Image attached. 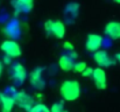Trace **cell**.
<instances>
[{"mask_svg":"<svg viewBox=\"0 0 120 112\" xmlns=\"http://www.w3.org/2000/svg\"><path fill=\"white\" fill-rule=\"evenodd\" d=\"M15 95L12 96L9 93H0V105L1 112H12L15 106Z\"/></svg>","mask_w":120,"mask_h":112,"instance_id":"12","label":"cell"},{"mask_svg":"<svg viewBox=\"0 0 120 112\" xmlns=\"http://www.w3.org/2000/svg\"><path fill=\"white\" fill-rule=\"evenodd\" d=\"M14 98H15V104L19 108H21L22 110H25V111H27V112L29 111L34 106V104H35V99L29 93H27L25 91L16 92Z\"/></svg>","mask_w":120,"mask_h":112,"instance_id":"5","label":"cell"},{"mask_svg":"<svg viewBox=\"0 0 120 112\" xmlns=\"http://www.w3.org/2000/svg\"><path fill=\"white\" fill-rule=\"evenodd\" d=\"M50 111L51 112H63L64 111V104L63 102H56L51 105L50 108Z\"/></svg>","mask_w":120,"mask_h":112,"instance_id":"16","label":"cell"},{"mask_svg":"<svg viewBox=\"0 0 120 112\" xmlns=\"http://www.w3.org/2000/svg\"><path fill=\"white\" fill-rule=\"evenodd\" d=\"M91 78L97 89L105 90L107 88V77H106V73L103 68H99V67L94 68L92 71V75H91Z\"/></svg>","mask_w":120,"mask_h":112,"instance_id":"7","label":"cell"},{"mask_svg":"<svg viewBox=\"0 0 120 112\" xmlns=\"http://www.w3.org/2000/svg\"><path fill=\"white\" fill-rule=\"evenodd\" d=\"M12 60H13V58H11L9 56H6V55H5L2 64H11V63H12Z\"/></svg>","mask_w":120,"mask_h":112,"instance_id":"19","label":"cell"},{"mask_svg":"<svg viewBox=\"0 0 120 112\" xmlns=\"http://www.w3.org/2000/svg\"><path fill=\"white\" fill-rule=\"evenodd\" d=\"M105 35L111 40H120V21H110L104 28Z\"/></svg>","mask_w":120,"mask_h":112,"instance_id":"11","label":"cell"},{"mask_svg":"<svg viewBox=\"0 0 120 112\" xmlns=\"http://www.w3.org/2000/svg\"><path fill=\"white\" fill-rule=\"evenodd\" d=\"M92 71H93V69H92V68H90V67H86V69H85V70L82 73V76H83V77H91Z\"/></svg>","mask_w":120,"mask_h":112,"instance_id":"17","label":"cell"},{"mask_svg":"<svg viewBox=\"0 0 120 112\" xmlns=\"http://www.w3.org/2000/svg\"><path fill=\"white\" fill-rule=\"evenodd\" d=\"M80 84L76 79H65L62 82L60 88V93L62 98L67 102H75L80 96Z\"/></svg>","mask_w":120,"mask_h":112,"instance_id":"1","label":"cell"},{"mask_svg":"<svg viewBox=\"0 0 120 112\" xmlns=\"http://www.w3.org/2000/svg\"><path fill=\"white\" fill-rule=\"evenodd\" d=\"M12 5L16 12L28 13L33 8V0H12Z\"/></svg>","mask_w":120,"mask_h":112,"instance_id":"13","label":"cell"},{"mask_svg":"<svg viewBox=\"0 0 120 112\" xmlns=\"http://www.w3.org/2000/svg\"><path fill=\"white\" fill-rule=\"evenodd\" d=\"M86 67H87V66H86L85 62H80V61L79 62H75L72 70H74L75 73H77V74H82V73L86 69Z\"/></svg>","mask_w":120,"mask_h":112,"instance_id":"15","label":"cell"},{"mask_svg":"<svg viewBox=\"0 0 120 112\" xmlns=\"http://www.w3.org/2000/svg\"><path fill=\"white\" fill-rule=\"evenodd\" d=\"M114 2H117V4H120V0H113Z\"/></svg>","mask_w":120,"mask_h":112,"instance_id":"22","label":"cell"},{"mask_svg":"<svg viewBox=\"0 0 120 112\" xmlns=\"http://www.w3.org/2000/svg\"><path fill=\"white\" fill-rule=\"evenodd\" d=\"M77 57V54L75 51H68L67 54H63L58 58V66L61 70L63 71H71L74 69L75 60Z\"/></svg>","mask_w":120,"mask_h":112,"instance_id":"9","label":"cell"},{"mask_svg":"<svg viewBox=\"0 0 120 112\" xmlns=\"http://www.w3.org/2000/svg\"><path fill=\"white\" fill-rule=\"evenodd\" d=\"M11 77L16 85L22 84L28 77L26 68L21 63H13L11 67Z\"/></svg>","mask_w":120,"mask_h":112,"instance_id":"6","label":"cell"},{"mask_svg":"<svg viewBox=\"0 0 120 112\" xmlns=\"http://www.w3.org/2000/svg\"><path fill=\"white\" fill-rule=\"evenodd\" d=\"M28 112H51V111H50V108L47 106L45 104L38 103V104H34V106Z\"/></svg>","mask_w":120,"mask_h":112,"instance_id":"14","label":"cell"},{"mask_svg":"<svg viewBox=\"0 0 120 112\" xmlns=\"http://www.w3.org/2000/svg\"><path fill=\"white\" fill-rule=\"evenodd\" d=\"M63 112H69V111H67V110H64V111H63Z\"/></svg>","mask_w":120,"mask_h":112,"instance_id":"23","label":"cell"},{"mask_svg":"<svg viewBox=\"0 0 120 112\" xmlns=\"http://www.w3.org/2000/svg\"><path fill=\"white\" fill-rule=\"evenodd\" d=\"M101 46H103V37L99 34L92 33L87 35L85 41V48L89 53H96L101 48Z\"/></svg>","mask_w":120,"mask_h":112,"instance_id":"10","label":"cell"},{"mask_svg":"<svg viewBox=\"0 0 120 112\" xmlns=\"http://www.w3.org/2000/svg\"><path fill=\"white\" fill-rule=\"evenodd\" d=\"M93 61L96 62V64L99 68H109L113 64V60L111 58V56L109 55V53L106 50L99 49L96 53H93Z\"/></svg>","mask_w":120,"mask_h":112,"instance_id":"8","label":"cell"},{"mask_svg":"<svg viewBox=\"0 0 120 112\" xmlns=\"http://www.w3.org/2000/svg\"><path fill=\"white\" fill-rule=\"evenodd\" d=\"M44 31L48 35L56 37V39H63L65 35V25L61 20H47L43 25Z\"/></svg>","mask_w":120,"mask_h":112,"instance_id":"2","label":"cell"},{"mask_svg":"<svg viewBox=\"0 0 120 112\" xmlns=\"http://www.w3.org/2000/svg\"><path fill=\"white\" fill-rule=\"evenodd\" d=\"M2 53L6 55V56H9L11 58H18L21 56L22 54V50H21V47L19 46V43L14 40H5L1 46H0Z\"/></svg>","mask_w":120,"mask_h":112,"instance_id":"3","label":"cell"},{"mask_svg":"<svg viewBox=\"0 0 120 112\" xmlns=\"http://www.w3.org/2000/svg\"><path fill=\"white\" fill-rule=\"evenodd\" d=\"M2 70H4V64H2V62L0 61V77H1V75H2Z\"/></svg>","mask_w":120,"mask_h":112,"instance_id":"20","label":"cell"},{"mask_svg":"<svg viewBox=\"0 0 120 112\" xmlns=\"http://www.w3.org/2000/svg\"><path fill=\"white\" fill-rule=\"evenodd\" d=\"M63 48H64L65 50H68V51H74V50H75L74 44L70 43V42H64V43H63Z\"/></svg>","mask_w":120,"mask_h":112,"instance_id":"18","label":"cell"},{"mask_svg":"<svg viewBox=\"0 0 120 112\" xmlns=\"http://www.w3.org/2000/svg\"><path fill=\"white\" fill-rule=\"evenodd\" d=\"M43 71H44V69L42 67H38V68L33 69L30 71V74L28 75L29 83H30V85H32L33 89H35V90H42L45 86V81L43 78Z\"/></svg>","mask_w":120,"mask_h":112,"instance_id":"4","label":"cell"},{"mask_svg":"<svg viewBox=\"0 0 120 112\" xmlns=\"http://www.w3.org/2000/svg\"><path fill=\"white\" fill-rule=\"evenodd\" d=\"M116 60H117V61L120 63V53H118V54L116 55Z\"/></svg>","mask_w":120,"mask_h":112,"instance_id":"21","label":"cell"}]
</instances>
